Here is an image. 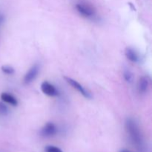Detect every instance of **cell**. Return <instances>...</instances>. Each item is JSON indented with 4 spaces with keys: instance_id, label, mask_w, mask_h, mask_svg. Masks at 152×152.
<instances>
[{
    "instance_id": "6",
    "label": "cell",
    "mask_w": 152,
    "mask_h": 152,
    "mask_svg": "<svg viewBox=\"0 0 152 152\" xmlns=\"http://www.w3.org/2000/svg\"><path fill=\"white\" fill-rule=\"evenodd\" d=\"M57 127L53 123H48L44 126L41 130V135L44 137H50L54 136L57 133Z\"/></svg>"
},
{
    "instance_id": "4",
    "label": "cell",
    "mask_w": 152,
    "mask_h": 152,
    "mask_svg": "<svg viewBox=\"0 0 152 152\" xmlns=\"http://www.w3.org/2000/svg\"><path fill=\"white\" fill-rule=\"evenodd\" d=\"M41 90L44 94L48 96H56L59 95V91L56 88L47 81H45L42 83Z\"/></svg>"
},
{
    "instance_id": "10",
    "label": "cell",
    "mask_w": 152,
    "mask_h": 152,
    "mask_svg": "<svg viewBox=\"0 0 152 152\" xmlns=\"http://www.w3.org/2000/svg\"><path fill=\"white\" fill-rule=\"evenodd\" d=\"M8 113L9 110L7 105L0 101V116H2V117L3 116H6L8 114Z\"/></svg>"
},
{
    "instance_id": "9",
    "label": "cell",
    "mask_w": 152,
    "mask_h": 152,
    "mask_svg": "<svg viewBox=\"0 0 152 152\" xmlns=\"http://www.w3.org/2000/svg\"><path fill=\"white\" fill-rule=\"evenodd\" d=\"M125 53H126V56L127 57V59L130 60L131 62H137L139 61V56L137 53V52L132 48H127L126 49Z\"/></svg>"
},
{
    "instance_id": "12",
    "label": "cell",
    "mask_w": 152,
    "mask_h": 152,
    "mask_svg": "<svg viewBox=\"0 0 152 152\" xmlns=\"http://www.w3.org/2000/svg\"><path fill=\"white\" fill-rule=\"evenodd\" d=\"M1 71H2L3 73L7 74V75H11L15 72L14 69L11 66H9V65H4V66L1 67Z\"/></svg>"
},
{
    "instance_id": "8",
    "label": "cell",
    "mask_w": 152,
    "mask_h": 152,
    "mask_svg": "<svg viewBox=\"0 0 152 152\" xmlns=\"http://www.w3.org/2000/svg\"><path fill=\"white\" fill-rule=\"evenodd\" d=\"M1 99L3 102H6L7 104L13 105V106H16L18 105L17 99L9 93H2L1 94Z\"/></svg>"
},
{
    "instance_id": "13",
    "label": "cell",
    "mask_w": 152,
    "mask_h": 152,
    "mask_svg": "<svg viewBox=\"0 0 152 152\" xmlns=\"http://www.w3.org/2000/svg\"><path fill=\"white\" fill-rule=\"evenodd\" d=\"M45 152H62L59 148L53 145H48L45 148Z\"/></svg>"
},
{
    "instance_id": "2",
    "label": "cell",
    "mask_w": 152,
    "mask_h": 152,
    "mask_svg": "<svg viewBox=\"0 0 152 152\" xmlns=\"http://www.w3.org/2000/svg\"><path fill=\"white\" fill-rule=\"evenodd\" d=\"M65 80H66L67 83H68L70 86H72V87L74 88V89H76L77 91H78L80 92L83 96H85V97L87 98V99H90V98H91V94L90 92H89L88 90H86V89L81 84H80L78 82L67 77H65Z\"/></svg>"
},
{
    "instance_id": "3",
    "label": "cell",
    "mask_w": 152,
    "mask_h": 152,
    "mask_svg": "<svg viewBox=\"0 0 152 152\" xmlns=\"http://www.w3.org/2000/svg\"><path fill=\"white\" fill-rule=\"evenodd\" d=\"M76 9L82 16L85 17H92L95 14L94 9L88 4L80 3L76 5Z\"/></svg>"
},
{
    "instance_id": "15",
    "label": "cell",
    "mask_w": 152,
    "mask_h": 152,
    "mask_svg": "<svg viewBox=\"0 0 152 152\" xmlns=\"http://www.w3.org/2000/svg\"><path fill=\"white\" fill-rule=\"evenodd\" d=\"M119 152H132V151H129V150H127V149H122V150H120Z\"/></svg>"
},
{
    "instance_id": "5",
    "label": "cell",
    "mask_w": 152,
    "mask_h": 152,
    "mask_svg": "<svg viewBox=\"0 0 152 152\" xmlns=\"http://www.w3.org/2000/svg\"><path fill=\"white\" fill-rule=\"evenodd\" d=\"M39 72V66L37 64L33 65L24 77V83L25 84H30L31 83H32L37 78Z\"/></svg>"
},
{
    "instance_id": "1",
    "label": "cell",
    "mask_w": 152,
    "mask_h": 152,
    "mask_svg": "<svg viewBox=\"0 0 152 152\" xmlns=\"http://www.w3.org/2000/svg\"><path fill=\"white\" fill-rule=\"evenodd\" d=\"M126 129L133 145L139 151H143L145 148L143 137L137 123L133 119H127L126 121Z\"/></svg>"
},
{
    "instance_id": "14",
    "label": "cell",
    "mask_w": 152,
    "mask_h": 152,
    "mask_svg": "<svg viewBox=\"0 0 152 152\" xmlns=\"http://www.w3.org/2000/svg\"><path fill=\"white\" fill-rule=\"evenodd\" d=\"M4 15L1 14V13H0V25H1L3 22H4Z\"/></svg>"
},
{
    "instance_id": "11",
    "label": "cell",
    "mask_w": 152,
    "mask_h": 152,
    "mask_svg": "<svg viewBox=\"0 0 152 152\" xmlns=\"http://www.w3.org/2000/svg\"><path fill=\"white\" fill-rule=\"evenodd\" d=\"M123 77H124L125 80H126L127 83H132V80H133V74L129 70H126L123 73Z\"/></svg>"
},
{
    "instance_id": "7",
    "label": "cell",
    "mask_w": 152,
    "mask_h": 152,
    "mask_svg": "<svg viewBox=\"0 0 152 152\" xmlns=\"http://www.w3.org/2000/svg\"><path fill=\"white\" fill-rule=\"evenodd\" d=\"M150 80L148 77H142L140 79L137 84V90L140 94H145L149 88Z\"/></svg>"
}]
</instances>
